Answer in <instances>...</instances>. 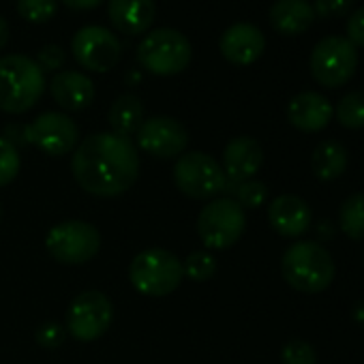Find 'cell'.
I'll return each instance as SVG.
<instances>
[{
	"mask_svg": "<svg viewBox=\"0 0 364 364\" xmlns=\"http://www.w3.org/2000/svg\"><path fill=\"white\" fill-rule=\"evenodd\" d=\"M173 185L191 200H215L228 189V176L221 163L202 150L182 152L173 163Z\"/></svg>",
	"mask_w": 364,
	"mask_h": 364,
	"instance_id": "obj_5",
	"label": "cell"
},
{
	"mask_svg": "<svg viewBox=\"0 0 364 364\" xmlns=\"http://www.w3.org/2000/svg\"><path fill=\"white\" fill-rule=\"evenodd\" d=\"M315 9L309 0H277L270 7V24L281 35H302L315 22Z\"/></svg>",
	"mask_w": 364,
	"mask_h": 364,
	"instance_id": "obj_20",
	"label": "cell"
},
{
	"mask_svg": "<svg viewBox=\"0 0 364 364\" xmlns=\"http://www.w3.org/2000/svg\"><path fill=\"white\" fill-rule=\"evenodd\" d=\"M336 120L345 129L364 127V90H353L336 103Z\"/></svg>",
	"mask_w": 364,
	"mask_h": 364,
	"instance_id": "obj_24",
	"label": "cell"
},
{
	"mask_svg": "<svg viewBox=\"0 0 364 364\" xmlns=\"http://www.w3.org/2000/svg\"><path fill=\"white\" fill-rule=\"evenodd\" d=\"M46 90V73L24 54L0 58V112L24 114L37 105Z\"/></svg>",
	"mask_w": 364,
	"mask_h": 364,
	"instance_id": "obj_2",
	"label": "cell"
},
{
	"mask_svg": "<svg viewBox=\"0 0 364 364\" xmlns=\"http://www.w3.org/2000/svg\"><path fill=\"white\" fill-rule=\"evenodd\" d=\"M353 319H355L358 323L364 326V300L355 304V309H353Z\"/></svg>",
	"mask_w": 364,
	"mask_h": 364,
	"instance_id": "obj_36",
	"label": "cell"
},
{
	"mask_svg": "<svg viewBox=\"0 0 364 364\" xmlns=\"http://www.w3.org/2000/svg\"><path fill=\"white\" fill-rule=\"evenodd\" d=\"M107 122L112 127V133L120 137H131L137 133V129L144 122V103L137 95L124 92L114 99L107 112Z\"/></svg>",
	"mask_w": 364,
	"mask_h": 364,
	"instance_id": "obj_21",
	"label": "cell"
},
{
	"mask_svg": "<svg viewBox=\"0 0 364 364\" xmlns=\"http://www.w3.org/2000/svg\"><path fill=\"white\" fill-rule=\"evenodd\" d=\"M283 364H317V353L306 341H289L281 349Z\"/></svg>",
	"mask_w": 364,
	"mask_h": 364,
	"instance_id": "obj_29",
	"label": "cell"
},
{
	"mask_svg": "<svg viewBox=\"0 0 364 364\" xmlns=\"http://www.w3.org/2000/svg\"><path fill=\"white\" fill-rule=\"evenodd\" d=\"M7 41H9V26L3 18H0V48H5Z\"/></svg>",
	"mask_w": 364,
	"mask_h": 364,
	"instance_id": "obj_35",
	"label": "cell"
},
{
	"mask_svg": "<svg viewBox=\"0 0 364 364\" xmlns=\"http://www.w3.org/2000/svg\"><path fill=\"white\" fill-rule=\"evenodd\" d=\"M107 16L114 28L122 35H144L154 24V0H107Z\"/></svg>",
	"mask_w": 364,
	"mask_h": 364,
	"instance_id": "obj_18",
	"label": "cell"
},
{
	"mask_svg": "<svg viewBox=\"0 0 364 364\" xmlns=\"http://www.w3.org/2000/svg\"><path fill=\"white\" fill-rule=\"evenodd\" d=\"M193 58L191 41L176 28H154L137 46V63L152 75H176Z\"/></svg>",
	"mask_w": 364,
	"mask_h": 364,
	"instance_id": "obj_6",
	"label": "cell"
},
{
	"mask_svg": "<svg viewBox=\"0 0 364 364\" xmlns=\"http://www.w3.org/2000/svg\"><path fill=\"white\" fill-rule=\"evenodd\" d=\"M22 167L18 146L11 144L5 135H0V187H7L18 178Z\"/></svg>",
	"mask_w": 364,
	"mask_h": 364,
	"instance_id": "obj_27",
	"label": "cell"
},
{
	"mask_svg": "<svg viewBox=\"0 0 364 364\" xmlns=\"http://www.w3.org/2000/svg\"><path fill=\"white\" fill-rule=\"evenodd\" d=\"M71 171L86 193L95 198H118L137 182L139 154L127 137L95 133L75 148Z\"/></svg>",
	"mask_w": 364,
	"mask_h": 364,
	"instance_id": "obj_1",
	"label": "cell"
},
{
	"mask_svg": "<svg viewBox=\"0 0 364 364\" xmlns=\"http://www.w3.org/2000/svg\"><path fill=\"white\" fill-rule=\"evenodd\" d=\"M264 165V150L257 139L240 135L228 141L223 150V171L232 182L251 180Z\"/></svg>",
	"mask_w": 364,
	"mask_h": 364,
	"instance_id": "obj_15",
	"label": "cell"
},
{
	"mask_svg": "<svg viewBox=\"0 0 364 364\" xmlns=\"http://www.w3.org/2000/svg\"><path fill=\"white\" fill-rule=\"evenodd\" d=\"M185 279L182 262L167 249H146L131 259L129 281L141 296L163 298L178 289Z\"/></svg>",
	"mask_w": 364,
	"mask_h": 364,
	"instance_id": "obj_4",
	"label": "cell"
},
{
	"mask_svg": "<svg viewBox=\"0 0 364 364\" xmlns=\"http://www.w3.org/2000/svg\"><path fill=\"white\" fill-rule=\"evenodd\" d=\"M182 272L196 283L210 281L217 274V257L210 251H193L182 262Z\"/></svg>",
	"mask_w": 364,
	"mask_h": 364,
	"instance_id": "obj_25",
	"label": "cell"
},
{
	"mask_svg": "<svg viewBox=\"0 0 364 364\" xmlns=\"http://www.w3.org/2000/svg\"><path fill=\"white\" fill-rule=\"evenodd\" d=\"M311 167H313V173L319 180H334L347 167V150L343 148V144H338L334 139L321 141L313 150Z\"/></svg>",
	"mask_w": 364,
	"mask_h": 364,
	"instance_id": "obj_22",
	"label": "cell"
},
{
	"mask_svg": "<svg viewBox=\"0 0 364 364\" xmlns=\"http://www.w3.org/2000/svg\"><path fill=\"white\" fill-rule=\"evenodd\" d=\"M234 200L245 208V210H255L259 206L266 204L268 200V187L264 182L251 178L245 182H236V189H234Z\"/></svg>",
	"mask_w": 364,
	"mask_h": 364,
	"instance_id": "obj_26",
	"label": "cell"
},
{
	"mask_svg": "<svg viewBox=\"0 0 364 364\" xmlns=\"http://www.w3.org/2000/svg\"><path fill=\"white\" fill-rule=\"evenodd\" d=\"M353 7V0H315V16L319 18H341L349 14Z\"/></svg>",
	"mask_w": 364,
	"mask_h": 364,
	"instance_id": "obj_32",
	"label": "cell"
},
{
	"mask_svg": "<svg viewBox=\"0 0 364 364\" xmlns=\"http://www.w3.org/2000/svg\"><path fill=\"white\" fill-rule=\"evenodd\" d=\"M114 321V304L103 291H82L77 294L67 311V323L65 330L82 341L90 343L101 338Z\"/></svg>",
	"mask_w": 364,
	"mask_h": 364,
	"instance_id": "obj_10",
	"label": "cell"
},
{
	"mask_svg": "<svg viewBox=\"0 0 364 364\" xmlns=\"http://www.w3.org/2000/svg\"><path fill=\"white\" fill-rule=\"evenodd\" d=\"M0 217H3V204H0Z\"/></svg>",
	"mask_w": 364,
	"mask_h": 364,
	"instance_id": "obj_37",
	"label": "cell"
},
{
	"mask_svg": "<svg viewBox=\"0 0 364 364\" xmlns=\"http://www.w3.org/2000/svg\"><path fill=\"white\" fill-rule=\"evenodd\" d=\"M39 69L46 73V71H58L63 65H65V50L56 43H50V46H43L37 54V60Z\"/></svg>",
	"mask_w": 364,
	"mask_h": 364,
	"instance_id": "obj_31",
	"label": "cell"
},
{
	"mask_svg": "<svg viewBox=\"0 0 364 364\" xmlns=\"http://www.w3.org/2000/svg\"><path fill=\"white\" fill-rule=\"evenodd\" d=\"M73 58L92 73H105L114 69L122 58V46L118 37L103 26H84L71 41Z\"/></svg>",
	"mask_w": 364,
	"mask_h": 364,
	"instance_id": "obj_12",
	"label": "cell"
},
{
	"mask_svg": "<svg viewBox=\"0 0 364 364\" xmlns=\"http://www.w3.org/2000/svg\"><path fill=\"white\" fill-rule=\"evenodd\" d=\"M16 7H18L20 18L33 24H43L52 20L58 11L56 0H18Z\"/></svg>",
	"mask_w": 364,
	"mask_h": 364,
	"instance_id": "obj_28",
	"label": "cell"
},
{
	"mask_svg": "<svg viewBox=\"0 0 364 364\" xmlns=\"http://www.w3.org/2000/svg\"><path fill=\"white\" fill-rule=\"evenodd\" d=\"M63 3L73 11H90V9L99 7L103 0H63Z\"/></svg>",
	"mask_w": 364,
	"mask_h": 364,
	"instance_id": "obj_34",
	"label": "cell"
},
{
	"mask_svg": "<svg viewBox=\"0 0 364 364\" xmlns=\"http://www.w3.org/2000/svg\"><path fill=\"white\" fill-rule=\"evenodd\" d=\"M46 249L58 264L80 266L99 253L101 234L86 221H65L48 232Z\"/></svg>",
	"mask_w": 364,
	"mask_h": 364,
	"instance_id": "obj_9",
	"label": "cell"
},
{
	"mask_svg": "<svg viewBox=\"0 0 364 364\" xmlns=\"http://www.w3.org/2000/svg\"><path fill=\"white\" fill-rule=\"evenodd\" d=\"M334 116L332 103L319 92H300L287 105V120L304 133H315L328 127Z\"/></svg>",
	"mask_w": 364,
	"mask_h": 364,
	"instance_id": "obj_17",
	"label": "cell"
},
{
	"mask_svg": "<svg viewBox=\"0 0 364 364\" xmlns=\"http://www.w3.org/2000/svg\"><path fill=\"white\" fill-rule=\"evenodd\" d=\"M139 148L156 159H173L187 150L189 133L185 124L169 116H152L137 129Z\"/></svg>",
	"mask_w": 364,
	"mask_h": 364,
	"instance_id": "obj_13",
	"label": "cell"
},
{
	"mask_svg": "<svg viewBox=\"0 0 364 364\" xmlns=\"http://www.w3.org/2000/svg\"><path fill=\"white\" fill-rule=\"evenodd\" d=\"M358 67V50L338 35L323 37L311 52V75L323 88L345 86Z\"/></svg>",
	"mask_w": 364,
	"mask_h": 364,
	"instance_id": "obj_8",
	"label": "cell"
},
{
	"mask_svg": "<svg viewBox=\"0 0 364 364\" xmlns=\"http://www.w3.org/2000/svg\"><path fill=\"white\" fill-rule=\"evenodd\" d=\"M281 272L289 287L302 294H319L334 279V259L319 242H294L281 257Z\"/></svg>",
	"mask_w": 364,
	"mask_h": 364,
	"instance_id": "obj_3",
	"label": "cell"
},
{
	"mask_svg": "<svg viewBox=\"0 0 364 364\" xmlns=\"http://www.w3.org/2000/svg\"><path fill=\"white\" fill-rule=\"evenodd\" d=\"M77 141L80 129L63 112H43L31 124H24V144H33L50 156L69 154L77 148Z\"/></svg>",
	"mask_w": 364,
	"mask_h": 364,
	"instance_id": "obj_11",
	"label": "cell"
},
{
	"mask_svg": "<svg viewBox=\"0 0 364 364\" xmlns=\"http://www.w3.org/2000/svg\"><path fill=\"white\" fill-rule=\"evenodd\" d=\"M311 208L309 204L298 196H279L268 206V221L272 230L285 238H298L302 236L311 225Z\"/></svg>",
	"mask_w": 364,
	"mask_h": 364,
	"instance_id": "obj_16",
	"label": "cell"
},
{
	"mask_svg": "<svg viewBox=\"0 0 364 364\" xmlns=\"http://www.w3.org/2000/svg\"><path fill=\"white\" fill-rule=\"evenodd\" d=\"M247 230L245 208L234 198L208 202L198 217V234L206 249L225 251L234 247Z\"/></svg>",
	"mask_w": 364,
	"mask_h": 364,
	"instance_id": "obj_7",
	"label": "cell"
},
{
	"mask_svg": "<svg viewBox=\"0 0 364 364\" xmlns=\"http://www.w3.org/2000/svg\"><path fill=\"white\" fill-rule=\"evenodd\" d=\"M338 228L347 238L364 240V193H353L341 204Z\"/></svg>",
	"mask_w": 364,
	"mask_h": 364,
	"instance_id": "obj_23",
	"label": "cell"
},
{
	"mask_svg": "<svg viewBox=\"0 0 364 364\" xmlns=\"http://www.w3.org/2000/svg\"><path fill=\"white\" fill-rule=\"evenodd\" d=\"M219 50L223 58L232 65L247 67L259 60V56L266 50V37L264 33L249 22H240L230 26L219 41Z\"/></svg>",
	"mask_w": 364,
	"mask_h": 364,
	"instance_id": "obj_14",
	"label": "cell"
},
{
	"mask_svg": "<svg viewBox=\"0 0 364 364\" xmlns=\"http://www.w3.org/2000/svg\"><path fill=\"white\" fill-rule=\"evenodd\" d=\"M65 336H67L65 326H60V323H56V321H46V323L39 326L37 332H35L37 343H39L41 347H46V349H56V347H60L63 341H65Z\"/></svg>",
	"mask_w": 364,
	"mask_h": 364,
	"instance_id": "obj_30",
	"label": "cell"
},
{
	"mask_svg": "<svg viewBox=\"0 0 364 364\" xmlns=\"http://www.w3.org/2000/svg\"><path fill=\"white\" fill-rule=\"evenodd\" d=\"M54 101L67 112H82L95 101V84L80 71H60L50 82Z\"/></svg>",
	"mask_w": 364,
	"mask_h": 364,
	"instance_id": "obj_19",
	"label": "cell"
},
{
	"mask_svg": "<svg viewBox=\"0 0 364 364\" xmlns=\"http://www.w3.org/2000/svg\"><path fill=\"white\" fill-rule=\"evenodd\" d=\"M353 48H364V7L355 9L347 20V37Z\"/></svg>",
	"mask_w": 364,
	"mask_h": 364,
	"instance_id": "obj_33",
	"label": "cell"
}]
</instances>
